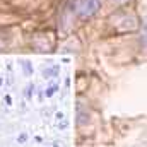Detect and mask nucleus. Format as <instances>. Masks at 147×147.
I'll use <instances>...</instances> for the list:
<instances>
[{
  "mask_svg": "<svg viewBox=\"0 0 147 147\" xmlns=\"http://www.w3.org/2000/svg\"><path fill=\"white\" fill-rule=\"evenodd\" d=\"M98 9H99L98 0H80L79 5H77V12L80 16H92Z\"/></svg>",
  "mask_w": 147,
  "mask_h": 147,
  "instance_id": "1",
  "label": "nucleus"
},
{
  "mask_svg": "<svg viewBox=\"0 0 147 147\" xmlns=\"http://www.w3.org/2000/svg\"><path fill=\"white\" fill-rule=\"evenodd\" d=\"M142 45L147 48V21H144L142 24Z\"/></svg>",
  "mask_w": 147,
  "mask_h": 147,
  "instance_id": "2",
  "label": "nucleus"
},
{
  "mask_svg": "<svg viewBox=\"0 0 147 147\" xmlns=\"http://www.w3.org/2000/svg\"><path fill=\"white\" fill-rule=\"evenodd\" d=\"M57 92V86H53V87H50V89H46V96L50 98V96H53Z\"/></svg>",
  "mask_w": 147,
  "mask_h": 147,
  "instance_id": "3",
  "label": "nucleus"
},
{
  "mask_svg": "<svg viewBox=\"0 0 147 147\" xmlns=\"http://www.w3.org/2000/svg\"><path fill=\"white\" fill-rule=\"evenodd\" d=\"M26 139H28V137H26V134H22V135H21V137H19V142H24V140H26Z\"/></svg>",
  "mask_w": 147,
  "mask_h": 147,
  "instance_id": "4",
  "label": "nucleus"
},
{
  "mask_svg": "<svg viewBox=\"0 0 147 147\" xmlns=\"http://www.w3.org/2000/svg\"><path fill=\"white\" fill-rule=\"evenodd\" d=\"M51 147H58V144H57V142H55V144H53V146H51Z\"/></svg>",
  "mask_w": 147,
  "mask_h": 147,
  "instance_id": "5",
  "label": "nucleus"
},
{
  "mask_svg": "<svg viewBox=\"0 0 147 147\" xmlns=\"http://www.w3.org/2000/svg\"><path fill=\"white\" fill-rule=\"evenodd\" d=\"M0 45H2V41H0Z\"/></svg>",
  "mask_w": 147,
  "mask_h": 147,
  "instance_id": "6",
  "label": "nucleus"
}]
</instances>
